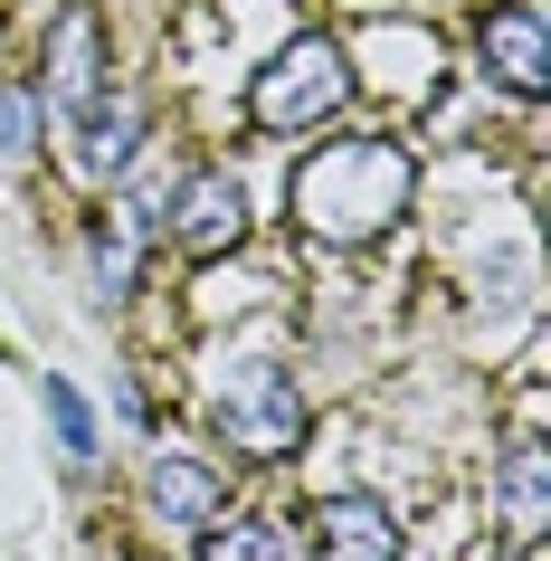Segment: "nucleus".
<instances>
[{
  "instance_id": "obj_1",
  "label": "nucleus",
  "mask_w": 551,
  "mask_h": 561,
  "mask_svg": "<svg viewBox=\"0 0 551 561\" xmlns=\"http://www.w3.org/2000/svg\"><path fill=\"white\" fill-rule=\"evenodd\" d=\"M418 172H409L400 144H380V134H343L333 152H314L305 172H295V219L333 248H371L390 219L409 209Z\"/></svg>"
},
{
  "instance_id": "obj_2",
  "label": "nucleus",
  "mask_w": 551,
  "mask_h": 561,
  "mask_svg": "<svg viewBox=\"0 0 551 561\" xmlns=\"http://www.w3.org/2000/svg\"><path fill=\"white\" fill-rule=\"evenodd\" d=\"M343 95H352V58L333 48V38H295L286 58L248 87V105H257L266 134H305V124H323Z\"/></svg>"
},
{
  "instance_id": "obj_3",
  "label": "nucleus",
  "mask_w": 551,
  "mask_h": 561,
  "mask_svg": "<svg viewBox=\"0 0 551 561\" xmlns=\"http://www.w3.org/2000/svg\"><path fill=\"white\" fill-rule=\"evenodd\" d=\"M219 438H238L248 457H286L295 438H305V400H295V381L276 371V362H248L229 381V400H219Z\"/></svg>"
},
{
  "instance_id": "obj_4",
  "label": "nucleus",
  "mask_w": 551,
  "mask_h": 561,
  "mask_svg": "<svg viewBox=\"0 0 551 561\" xmlns=\"http://www.w3.org/2000/svg\"><path fill=\"white\" fill-rule=\"evenodd\" d=\"M238 229H248V191L229 172H200L172 191V248L181 257H219V248H238Z\"/></svg>"
},
{
  "instance_id": "obj_5",
  "label": "nucleus",
  "mask_w": 551,
  "mask_h": 561,
  "mask_svg": "<svg viewBox=\"0 0 551 561\" xmlns=\"http://www.w3.org/2000/svg\"><path fill=\"white\" fill-rule=\"evenodd\" d=\"M95 10H58V30H48V115L87 124L95 115Z\"/></svg>"
},
{
  "instance_id": "obj_6",
  "label": "nucleus",
  "mask_w": 551,
  "mask_h": 561,
  "mask_svg": "<svg viewBox=\"0 0 551 561\" xmlns=\"http://www.w3.org/2000/svg\"><path fill=\"white\" fill-rule=\"evenodd\" d=\"M314 542H323V561H400V524H390L371 495H333L323 524H314Z\"/></svg>"
},
{
  "instance_id": "obj_7",
  "label": "nucleus",
  "mask_w": 551,
  "mask_h": 561,
  "mask_svg": "<svg viewBox=\"0 0 551 561\" xmlns=\"http://www.w3.org/2000/svg\"><path fill=\"white\" fill-rule=\"evenodd\" d=\"M485 67H494L514 95H542V87H551L542 20H532V10H494V20H485Z\"/></svg>"
},
{
  "instance_id": "obj_8",
  "label": "nucleus",
  "mask_w": 551,
  "mask_h": 561,
  "mask_svg": "<svg viewBox=\"0 0 551 561\" xmlns=\"http://www.w3.org/2000/svg\"><path fill=\"white\" fill-rule=\"evenodd\" d=\"M504 524H514V542H542V524H551V495H542V438H514V457H504Z\"/></svg>"
},
{
  "instance_id": "obj_9",
  "label": "nucleus",
  "mask_w": 551,
  "mask_h": 561,
  "mask_svg": "<svg viewBox=\"0 0 551 561\" xmlns=\"http://www.w3.org/2000/svg\"><path fill=\"white\" fill-rule=\"evenodd\" d=\"M152 514H172V524H209V514H219V476L191 467V457H162V467H152Z\"/></svg>"
},
{
  "instance_id": "obj_10",
  "label": "nucleus",
  "mask_w": 551,
  "mask_h": 561,
  "mask_svg": "<svg viewBox=\"0 0 551 561\" xmlns=\"http://www.w3.org/2000/svg\"><path fill=\"white\" fill-rule=\"evenodd\" d=\"M200 561H286V533L257 524V514H238L229 533H209V552Z\"/></svg>"
},
{
  "instance_id": "obj_11",
  "label": "nucleus",
  "mask_w": 551,
  "mask_h": 561,
  "mask_svg": "<svg viewBox=\"0 0 551 561\" xmlns=\"http://www.w3.org/2000/svg\"><path fill=\"white\" fill-rule=\"evenodd\" d=\"M48 419H58V447H67V457H95V410L77 400V381H48Z\"/></svg>"
},
{
  "instance_id": "obj_12",
  "label": "nucleus",
  "mask_w": 551,
  "mask_h": 561,
  "mask_svg": "<svg viewBox=\"0 0 551 561\" xmlns=\"http://www.w3.org/2000/svg\"><path fill=\"white\" fill-rule=\"evenodd\" d=\"M38 152V105L20 87H0V162H30Z\"/></svg>"
}]
</instances>
